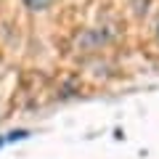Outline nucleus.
Returning <instances> with one entry per match:
<instances>
[{
    "label": "nucleus",
    "instance_id": "nucleus-1",
    "mask_svg": "<svg viewBox=\"0 0 159 159\" xmlns=\"http://www.w3.org/2000/svg\"><path fill=\"white\" fill-rule=\"evenodd\" d=\"M21 3H24L27 11H34V13H37V11H45V8L51 6V0H21Z\"/></svg>",
    "mask_w": 159,
    "mask_h": 159
},
{
    "label": "nucleus",
    "instance_id": "nucleus-2",
    "mask_svg": "<svg viewBox=\"0 0 159 159\" xmlns=\"http://www.w3.org/2000/svg\"><path fill=\"white\" fill-rule=\"evenodd\" d=\"M16 138H27V130H13L6 135V141H16Z\"/></svg>",
    "mask_w": 159,
    "mask_h": 159
},
{
    "label": "nucleus",
    "instance_id": "nucleus-3",
    "mask_svg": "<svg viewBox=\"0 0 159 159\" xmlns=\"http://www.w3.org/2000/svg\"><path fill=\"white\" fill-rule=\"evenodd\" d=\"M154 40H157V45H159V21H157V29H154Z\"/></svg>",
    "mask_w": 159,
    "mask_h": 159
},
{
    "label": "nucleus",
    "instance_id": "nucleus-4",
    "mask_svg": "<svg viewBox=\"0 0 159 159\" xmlns=\"http://www.w3.org/2000/svg\"><path fill=\"white\" fill-rule=\"evenodd\" d=\"M0 143H6V138H0Z\"/></svg>",
    "mask_w": 159,
    "mask_h": 159
}]
</instances>
